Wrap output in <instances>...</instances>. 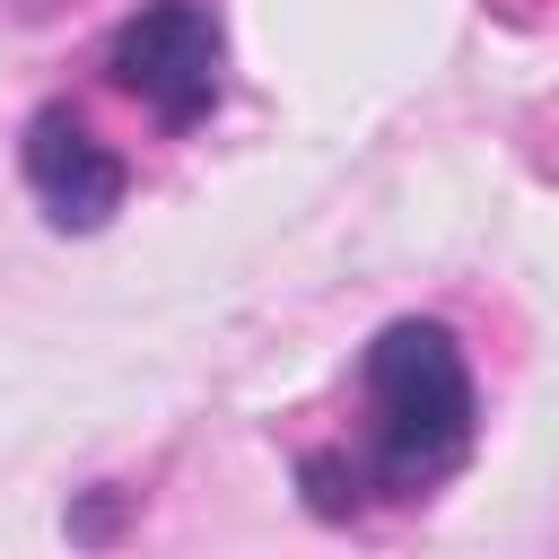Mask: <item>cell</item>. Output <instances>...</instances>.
<instances>
[{
	"label": "cell",
	"instance_id": "obj_1",
	"mask_svg": "<svg viewBox=\"0 0 559 559\" xmlns=\"http://www.w3.org/2000/svg\"><path fill=\"white\" fill-rule=\"evenodd\" d=\"M472 454V367L445 323H384L367 349V463L393 498H419Z\"/></svg>",
	"mask_w": 559,
	"mask_h": 559
},
{
	"label": "cell",
	"instance_id": "obj_2",
	"mask_svg": "<svg viewBox=\"0 0 559 559\" xmlns=\"http://www.w3.org/2000/svg\"><path fill=\"white\" fill-rule=\"evenodd\" d=\"M114 79H122L166 131H192V122L218 105V26H210V9H192V0L140 9V17L114 35Z\"/></svg>",
	"mask_w": 559,
	"mask_h": 559
},
{
	"label": "cell",
	"instance_id": "obj_3",
	"mask_svg": "<svg viewBox=\"0 0 559 559\" xmlns=\"http://www.w3.org/2000/svg\"><path fill=\"white\" fill-rule=\"evenodd\" d=\"M26 183H35V201H44L52 227H105L122 210V157L70 105H52V114L26 122Z\"/></svg>",
	"mask_w": 559,
	"mask_h": 559
}]
</instances>
